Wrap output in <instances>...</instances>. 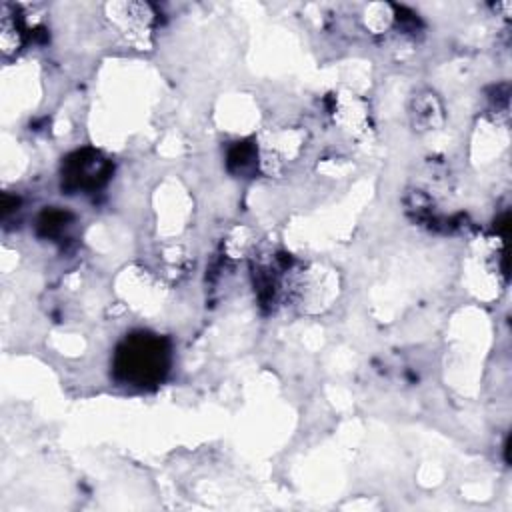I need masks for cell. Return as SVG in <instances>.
<instances>
[{
    "label": "cell",
    "mask_w": 512,
    "mask_h": 512,
    "mask_svg": "<svg viewBox=\"0 0 512 512\" xmlns=\"http://www.w3.org/2000/svg\"><path fill=\"white\" fill-rule=\"evenodd\" d=\"M114 370L118 380L130 386H154L168 370V346L156 334L136 332L118 346Z\"/></svg>",
    "instance_id": "6da1fadb"
},
{
    "label": "cell",
    "mask_w": 512,
    "mask_h": 512,
    "mask_svg": "<svg viewBox=\"0 0 512 512\" xmlns=\"http://www.w3.org/2000/svg\"><path fill=\"white\" fill-rule=\"evenodd\" d=\"M108 174V164L98 154L76 152L66 162L64 180L66 186L72 190H86L96 188Z\"/></svg>",
    "instance_id": "7a4b0ae2"
}]
</instances>
